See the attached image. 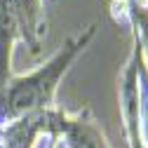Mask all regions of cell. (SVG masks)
<instances>
[{
	"mask_svg": "<svg viewBox=\"0 0 148 148\" xmlns=\"http://www.w3.org/2000/svg\"><path fill=\"white\" fill-rule=\"evenodd\" d=\"M94 33H97L94 24L80 28L78 33L68 35L64 45L42 66H38L26 75H12L5 82V87L0 89V125H5L7 120H14L19 115H26V113L57 108L54 106L57 87L61 78L66 75L68 66L92 42Z\"/></svg>",
	"mask_w": 148,
	"mask_h": 148,
	"instance_id": "1",
	"label": "cell"
},
{
	"mask_svg": "<svg viewBox=\"0 0 148 148\" xmlns=\"http://www.w3.org/2000/svg\"><path fill=\"white\" fill-rule=\"evenodd\" d=\"M68 113L47 108L7 120L0 127V148H59Z\"/></svg>",
	"mask_w": 148,
	"mask_h": 148,
	"instance_id": "2",
	"label": "cell"
},
{
	"mask_svg": "<svg viewBox=\"0 0 148 148\" xmlns=\"http://www.w3.org/2000/svg\"><path fill=\"white\" fill-rule=\"evenodd\" d=\"M139 7L134 5V0H108V14L118 26L122 28H129L132 31V24H134V12Z\"/></svg>",
	"mask_w": 148,
	"mask_h": 148,
	"instance_id": "7",
	"label": "cell"
},
{
	"mask_svg": "<svg viewBox=\"0 0 148 148\" xmlns=\"http://www.w3.org/2000/svg\"><path fill=\"white\" fill-rule=\"evenodd\" d=\"M19 40V26L10 0H0V89L12 78V52Z\"/></svg>",
	"mask_w": 148,
	"mask_h": 148,
	"instance_id": "5",
	"label": "cell"
},
{
	"mask_svg": "<svg viewBox=\"0 0 148 148\" xmlns=\"http://www.w3.org/2000/svg\"><path fill=\"white\" fill-rule=\"evenodd\" d=\"M139 134L143 148H148V66L139 64Z\"/></svg>",
	"mask_w": 148,
	"mask_h": 148,
	"instance_id": "6",
	"label": "cell"
},
{
	"mask_svg": "<svg viewBox=\"0 0 148 148\" xmlns=\"http://www.w3.org/2000/svg\"><path fill=\"white\" fill-rule=\"evenodd\" d=\"M59 146L61 148H110L106 134L101 132L89 108L78 110L75 115H68Z\"/></svg>",
	"mask_w": 148,
	"mask_h": 148,
	"instance_id": "3",
	"label": "cell"
},
{
	"mask_svg": "<svg viewBox=\"0 0 148 148\" xmlns=\"http://www.w3.org/2000/svg\"><path fill=\"white\" fill-rule=\"evenodd\" d=\"M16 26H19V40L26 42V47L35 54L40 49L42 35L47 33L45 21V0H10Z\"/></svg>",
	"mask_w": 148,
	"mask_h": 148,
	"instance_id": "4",
	"label": "cell"
},
{
	"mask_svg": "<svg viewBox=\"0 0 148 148\" xmlns=\"http://www.w3.org/2000/svg\"><path fill=\"white\" fill-rule=\"evenodd\" d=\"M132 33L136 35V40H139V45H141L143 64L148 66V12H143V10H136V12H134Z\"/></svg>",
	"mask_w": 148,
	"mask_h": 148,
	"instance_id": "8",
	"label": "cell"
}]
</instances>
